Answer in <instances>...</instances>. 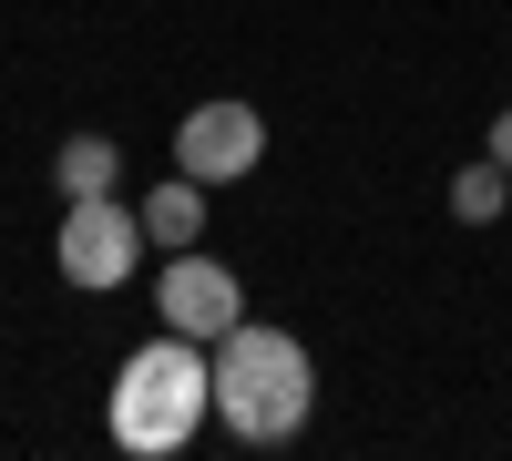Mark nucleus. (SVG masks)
<instances>
[{
	"mask_svg": "<svg viewBox=\"0 0 512 461\" xmlns=\"http://www.w3.org/2000/svg\"><path fill=\"white\" fill-rule=\"evenodd\" d=\"M52 257H62V277L82 287V298H113V287L144 267V205L72 195V205H62V236H52Z\"/></svg>",
	"mask_w": 512,
	"mask_h": 461,
	"instance_id": "nucleus-3",
	"label": "nucleus"
},
{
	"mask_svg": "<svg viewBox=\"0 0 512 461\" xmlns=\"http://www.w3.org/2000/svg\"><path fill=\"white\" fill-rule=\"evenodd\" d=\"M175 164H185L195 185H246L256 164H267V113H256V103H236V93L195 103V113L175 123Z\"/></svg>",
	"mask_w": 512,
	"mask_h": 461,
	"instance_id": "nucleus-5",
	"label": "nucleus"
},
{
	"mask_svg": "<svg viewBox=\"0 0 512 461\" xmlns=\"http://www.w3.org/2000/svg\"><path fill=\"white\" fill-rule=\"evenodd\" d=\"M502 205H512V175H502L492 154H482V164H461V175H451V216H461V226H492Z\"/></svg>",
	"mask_w": 512,
	"mask_h": 461,
	"instance_id": "nucleus-8",
	"label": "nucleus"
},
{
	"mask_svg": "<svg viewBox=\"0 0 512 461\" xmlns=\"http://www.w3.org/2000/svg\"><path fill=\"white\" fill-rule=\"evenodd\" d=\"M205 369H216V421L246 441V451H277L308 431L318 410V359L297 328H267V318H236L216 349H205Z\"/></svg>",
	"mask_w": 512,
	"mask_h": 461,
	"instance_id": "nucleus-1",
	"label": "nucleus"
},
{
	"mask_svg": "<svg viewBox=\"0 0 512 461\" xmlns=\"http://www.w3.org/2000/svg\"><path fill=\"white\" fill-rule=\"evenodd\" d=\"M482 154H492V164H502V175H512V103L492 113V134H482Z\"/></svg>",
	"mask_w": 512,
	"mask_h": 461,
	"instance_id": "nucleus-9",
	"label": "nucleus"
},
{
	"mask_svg": "<svg viewBox=\"0 0 512 461\" xmlns=\"http://www.w3.org/2000/svg\"><path fill=\"white\" fill-rule=\"evenodd\" d=\"M144 246H164V257H175V246H205V185L185 175V164L144 195Z\"/></svg>",
	"mask_w": 512,
	"mask_h": 461,
	"instance_id": "nucleus-6",
	"label": "nucleus"
},
{
	"mask_svg": "<svg viewBox=\"0 0 512 461\" xmlns=\"http://www.w3.org/2000/svg\"><path fill=\"white\" fill-rule=\"evenodd\" d=\"M103 421H113V451H134V461H175L195 451V431L216 421V369H205V339H144L134 359L113 369V400H103Z\"/></svg>",
	"mask_w": 512,
	"mask_h": 461,
	"instance_id": "nucleus-2",
	"label": "nucleus"
},
{
	"mask_svg": "<svg viewBox=\"0 0 512 461\" xmlns=\"http://www.w3.org/2000/svg\"><path fill=\"white\" fill-rule=\"evenodd\" d=\"M154 318L175 328V339H205V349H216L226 328L246 318V287H236V267H226V257H205V246H175V257H164V277H154Z\"/></svg>",
	"mask_w": 512,
	"mask_h": 461,
	"instance_id": "nucleus-4",
	"label": "nucleus"
},
{
	"mask_svg": "<svg viewBox=\"0 0 512 461\" xmlns=\"http://www.w3.org/2000/svg\"><path fill=\"white\" fill-rule=\"evenodd\" d=\"M52 185H62V205H72V195H113V185H123V144H113V134H62Z\"/></svg>",
	"mask_w": 512,
	"mask_h": 461,
	"instance_id": "nucleus-7",
	"label": "nucleus"
}]
</instances>
